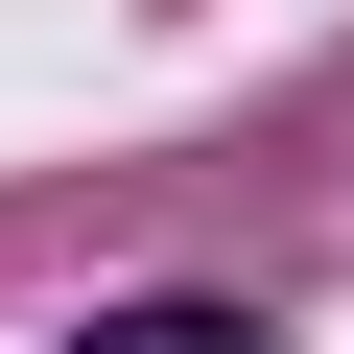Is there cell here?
<instances>
[{
	"label": "cell",
	"mask_w": 354,
	"mask_h": 354,
	"mask_svg": "<svg viewBox=\"0 0 354 354\" xmlns=\"http://www.w3.org/2000/svg\"><path fill=\"white\" fill-rule=\"evenodd\" d=\"M71 354H260V307H213V283H142V307H95Z\"/></svg>",
	"instance_id": "1"
}]
</instances>
